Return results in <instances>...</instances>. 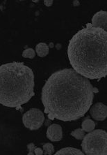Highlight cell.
Wrapping results in <instances>:
<instances>
[{
	"instance_id": "1",
	"label": "cell",
	"mask_w": 107,
	"mask_h": 155,
	"mask_svg": "<svg viewBox=\"0 0 107 155\" xmlns=\"http://www.w3.org/2000/svg\"><path fill=\"white\" fill-rule=\"evenodd\" d=\"M94 99V88L89 79L72 69L52 74L41 92L45 113L49 119L75 121L89 110Z\"/></svg>"
},
{
	"instance_id": "2",
	"label": "cell",
	"mask_w": 107,
	"mask_h": 155,
	"mask_svg": "<svg viewBox=\"0 0 107 155\" xmlns=\"http://www.w3.org/2000/svg\"><path fill=\"white\" fill-rule=\"evenodd\" d=\"M68 55L77 73L89 80L107 76V31L98 27H86L69 42Z\"/></svg>"
},
{
	"instance_id": "3",
	"label": "cell",
	"mask_w": 107,
	"mask_h": 155,
	"mask_svg": "<svg viewBox=\"0 0 107 155\" xmlns=\"http://www.w3.org/2000/svg\"><path fill=\"white\" fill-rule=\"evenodd\" d=\"M32 69L20 61L0 66V104L17 108L27 104L34 93Z\"/></svg>"
},
{
	"instance_id": "4",
	"label": "cell",
	"mask_w": 107,
	"mask_h": 155,
	"mask_svg": "<svg viewBox=\"0 0 107 155\" xmlns=\"http://www.w3.org/2000/svg\"><path fill=\"white\" fill-rule=\"evenodd\" d=\"M83 152L87 155L107 154V132L96 129L89 132L82 139Z\"/></svg>"
},
{
	"instance_id": "5",
	"label": "cell",
	"mask_w": 107,
	"mask_h": 155,
	"mask_svg": "<svg viewBox=\"0 0 107 155\" xmlns=\"http://www.w3.org/2000/svg\"><path fill=\"white\" fill-rule=\"evenodd\" d=\"M44 121V113L38 108H31L22 117V122L24 127L31 131L40 129Z\"/></svg>"
},
{
	"instance_id": "6",
	"label": "cell",
	"mask_w": 107,
	"mask_h": 155,
	"mask_svg": "<svg viewBox=\"0 0 107 155\" xmlns=\"http://www.w3.org/2000/svg\"><path fill=\"white\" fill-rule=\"evenodd\" d=\"M91 117L97 121H103L107 117V106L102 102H97L90 109Z\"/></svg>"
},
{
	"instance_id": "7",
	"label": "cell",
	"mask_w": 107,
	"mask_h": 155,
	"mask_svg": "<svg viewBox=\"0 0 107 155\" xmlns=\"http://www.w3.org/2000/svg\"><path fill=\"white\" fill-rule=\"evenodd\" d=\"M47 138L52 142H58L63 138L62 127L58 124H51L47 130Z\"/></svg>"
},
{
	"instance_id": "8",
	"label": "cell",
	"mask_w": 107,
	"mask_h": 155,
	"mask_svg": "<svg viewBox=\"0 0 107 155\" xmlns=\"http://www.w3.org/2000/svg\"><path fill=\"white\" fill-rule=\"evenodd\" d=\"M92 25L93 27H98L104 30L107 29V12L100 11L95 13L92 18Z\"/></svg>"
},
{
	"instance_id": "9",
	"label": "cell",
	"mask_w": 107,
	"mask_h": 155,
	"mask_svg": "<svg viewBox=\"0 0 107 155\" xmlns=\"http://www.w3.org/2000/svg\"><path fill=\"white\" fill-rule=\"evenodd\" d=\"M56 155H83L84 153L81 150L77 149L74 147H65L57 152H56Z\"/></svg>"
},
{
	"instance_id": "10",
	"label": "cell",
	"mask_w": 107,
	"mask_h": 155,
	"mask_svg": "<svg viewBox=\"0 0 107 155\" xmlns=\"http://www.w3.org/2000/svg\"><path fill=\"white\" fill-rule=\"evenodd\" d=\"M49 47L45 43H39L36 46V52L40 58H44L49 53Z\"/></svg>"
},
{
	"instance_id": "11",
	"label": "cell",
	"mask_w": 107,
	"mask_h": 155,
	"mask_svg": "<svg viewBox=\"0 0 107 155\" xmlns=\"http://www.w3.org/2000/svg\"><path fill=\"white\" fill-rule=\"evenodd\" d=\"M81 128L85 132H89L93 131L95 128V123L94 121L90 119H86L83 121L81 124Z\"/></svg>"
},
{
	"instance_id": "12",
	"label": "cell",
	"mask_w": 107,
	"mask_h": 155,
	"mask_svg": "<svg viewBox=\"0 0 107 155\" xmlns=\"http://www.w3.org/2000/svg\"><path fill=\"white\" fill-rule=\"evenodd\" d=\"M54 152V147L52 143H47L43 145V154L52 155Z\"/></svg>"
},
{
	"instance_id": "13",
	"label": "cell",
	"mask_w": 107,
	"mask_h": 155,
	"mask_svg": "<svg viewBox=\"0 0 107 155\" xmlns=\"http://www.w3.org/2000/svg\"><path fill=\"white\" fill-rule=\"evenodd\" d=\"M71 136L77 140H82L85 136V131L82 129H77L71 133Z\"/></svg>"
},
{
	"instance_id": "14",
	"label": "cell",
	"mask_w": 107,
	"mask_h": 155,
	"mask_svg": "<svg viewBox=\"0 0 107 155\" xmlns=\"http://www.w3.org/2000/svg\"><path fill=\"white\" fill-rule=\"evenodd\" d=\"M36 56V52L32 48H27L22 52V57L24 58L33 59Z\"/></svg>"
},
{
	"instance_id": "15",
	"label": "cell",
	"mask_w": 107,
	"mask_h": 155,
	"mask_svg": "<svg viewBox=\"0 0 107 155\" xmlns=\"http://www.w3.org/2000/svg\"><path fill=\"white\" fill-rule=\"evenodd\" d=\"M27 148H28V150H29L28 155L35 154V153H34V150H35L36 146L33 143H30V144H29L28 145H27Z\"/></svg>"
},
{
	"instance_id": "16",
	"label": "cell",
	"mask_w": 107,
	"mask_h": 155,
	"mask_svg": "<svg viewBox=\"0 0 107 155\" xmlns=\"http://www.w3.org/2000/svg\"><path fill=\"white\" fill-rule=\"evenodd\" d=\"M34 153L36 155H42L43 154V150L41 148L39 147H36L34 150Z\"/></svg>"
},
{
	"instance_id": "17",
	"label": "cell",
	"mask_w": 107,
	"mask_h": 155,
	"mask_svg": "<svg viewBox=\"0 0 107 155\" xmlns=\"http://www.w3.org/2000/svg\"><path fill=\"white\" fill-rule=\"evenodd\" d=\"M44 4L46 6H51L53 4V1L52 0H45Z\"/></svg>"
},
{
	"instance_id": "18",
	"label": "cell",
	"mask_w": 107,
	"mask_h": 155,
	"mask_svg": "<svg viewBox=\"0 0 107 155\" xmlns=\"http://www.w3.org/2000/svg\"><path fill=\"white\" fill-rule=\"evenodd\" d=\"M39 1H33V2H35V3H36V2H38Z\"/></svg>"
}]
</instances>
